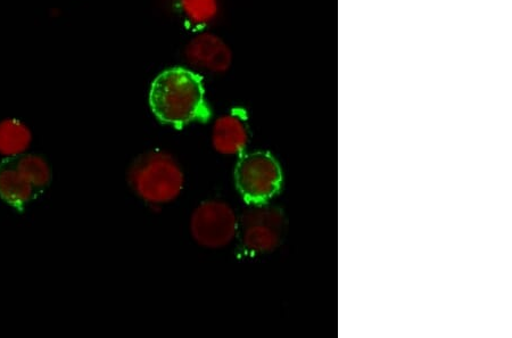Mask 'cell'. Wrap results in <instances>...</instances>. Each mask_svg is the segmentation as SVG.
Segmentation results:
<instances>
[{
    "mask_svg": "<svg viewBox=\"0 0 512 338\" xmlns=\"http://www.w3.org/2000/svg\"><path fill=\"white\" fill-rule=\"evenodd\" d=\"M286 219L282 210L268 203L251 204L238 220V233L244 250L251 254L275 251L282 243Z\"/></svg>",
    "mask_w": 512,
    "mask_h": 338,
    "instance_id": "5b68a950",
    "label": "cell"
},
{
    "mask_svg": "<svg viewBox=\"0 0 512 338\" xmlns=\"http://www.w3.org/2000/svg\"><path fill=\"white\" fill-rule=\"evenodd\" d=\"M249 127L243 115L230 113L221 117L213 128V146L225 155H239L249 143Z\"/></svg>",
    "mask_w": 512,
    "mask_h": 338,
    "instance_id": "ba28073f",
    "label": "cell"
},
{
    "mask_svg": "<svg viewBox=\"0 0 512 338\" xmlns=\"http://www.w3.org/2000/svg\"><path fill=\"white\" fill-rule=\"evenodd\" d=\"M186 56L195 67L212 72H225L231 64L230 48L218 36L202 34L187 46Z\"/></svg>",
    "mask_w": 512,
    "mask_h": 338,
    "instance_id": "52a82bcc",
    "label": "cell"
},
{
    "mask_svg": "<svg viewBox=\"0 0 512 338\" xmlns=\"http://www.w3.org/2000/svg\"><path fill=\"white\" fill-rule=\"evenodd\" d=\"M30 142V133L20 121L6 120L0 123V151L16 155Z\"/></svg>",
    "mask_w": 512,
    "mask_h": 338,
    "instance_id": "30bf717a",
    "label": "cell"
},
{
    "mask_svg": "<svg viewBox=\"0 0 512 338\" xmlns=\"http://www.w3.org/2000/svg\"><path fill=\"white\" fill-rule=\"evenodd\" d=\"M150 105L156 118L176 128L209 117L202 78L184 68L165 70L153 81Z\"/></svg>",
    "mask_w": 512,
    "mask_h": 338,
    "instance_id": "6da1fadb",
    "label": "cell"
},
{
    "mask_svg": "<svg viewBox=\"0 0 512 338\" xmlns=\"http://www.w3.org/2000/svg\"><path fill=\"white\" fill-rule=\"evenodd\" d=\"M191 233L206 249H222L233 243L238 233L236 213L225 202L205 201L191 218Z\"/></svg>",
    "mask_w": 512,
    "mask_h": 338,
    "instance_id": "8992f818",
    "label": "cell"
},
{
    "mask_svg": "<svg viewBox=\"0 0 512 338\" xmlns=\"http://www.w3.org/2000/svg\"><path fill=\"white\" fill-rule=\"evenodd\" d=\"M128 184L147 203H170L183 192L184 172L170 154L152 151L132 162Z\"/></svg>",
    "mask_w": 512,
    "mask_h": 338,
    "instance_id": "7a4b0ae2",
    "label": "cell"
},
{
    "mask_svg": "<svg viewBox=\"0 0 512 338\" xmlns=\"http://www.w3.org/2000/svg\"><path fill=\"white\" fill-rule=\"evenodd\" d=\"M235 183L247 204L268 203L282 188L283 172L269 153L246 154L237 163Z\"/></svg>",
    "mask_w": 512,
    "mask_h": 338,
    "instance_id": "277c9868",
    "label": "cell"
},
{
    "mask_svg": "<svg viewBox=\"0 0 512 338\" xmlns=\"http://www.w3.org/2000/svg\"><path fill=\"white\" fill-rule=\"evenodd\" d=\"M186 22L191 29L200 30L216 18L217 0H180Z\"/></svg>",
    "mask_w": 512,
    "mask_h": 338,
    "instance_id": "9c48e42d",
    "label": "cell"
},
{
    "mask_svg": "<svg viewBox=\"0 0 512 338\" xmlns=\"http://www.w3.org/2000/svg\"><path fill=\"white\" fill-rule=\"evenodd\" d=\"M51 178V169L40 156H7L0 162V197L15 210H23L46 191Z\"/></svg>",
    "mask_w": 512,
    "mask_h": 338,
    "instance_id": "3957f363",
    "label": "cell"
}]
</instances>
